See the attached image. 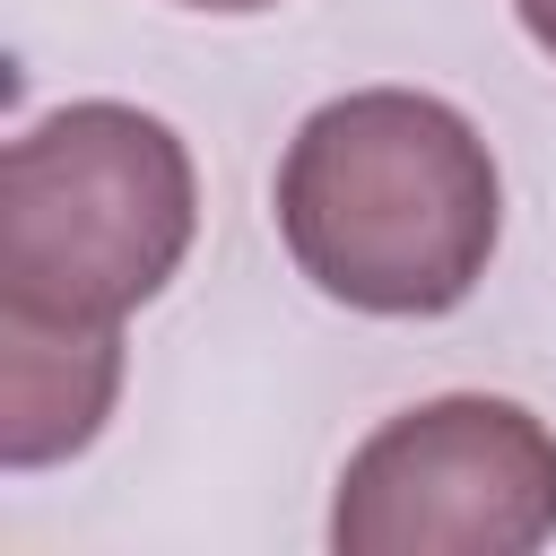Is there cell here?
Here are the masks:
<instances>
[{
	"mask_svg": "<svg viewBox=\"0 0 556 556\" xmlns=\"http://www.w3.org/2000/svg\"><path fill=\"white\" fill-rule=\"evenodd\" d=\"M278 235L295 269L391 321L469 304L504 235V182L469 113L417 87L321 104L278 165Z\"/></svg>",
	"mask_w": 556,
	"mask_h": 556,
	"instance_id": "6da1fadb",
	"label": "cell"
},
{
	"mask_svg": "<svg viewBox=\"0 0 556 556\" xmlns=\"http://www.w3.org/2000/svg\"><path fill=\"white\" fill-rule=\"evenodd\" d=\"M200 226L191 148L139 104H61L0 156V304L52 321H122Z\"/></svg>",
	"mask_w": 556,
	"mask_h": 556,
	"instance_id": "7a4b0ae2",
	"label": "cell"
},
{
	"mask_svg": "<svg viewBox=\"0 0 556 556\" xmlns=\"http://www.w3.org/2000/svg\"><path fill=\"white\" fill-rule=\"evenodd\" d=\"M556 539V434L521 400L452 391L374 426L330 504L339 556H530Z\"/></svg>",
	"mask_w": 556,
	"mask_h": 556,
	"instance_id": "3957f363",
	"label": "cell"
},
{
	"mask_svg": "<svg viewBox=\"0 0 556 556\" xmlns=\"http://www.w3.org/2000/svg\"><path fill=\"white\" fill-rule=\"evenodd\" d=\"M122 391V321H52L0 304V460L43 469L96 443Z\"/></svg>",
	"mask_w": 556,
	"mask_h": 556,
	"instance_id": "277c9868",
	"label": "cell"
},
{
	"mask_svg": "<svg viewBox=\"0 0 556 556\" xmlns=\"http://www.w3.org/2000/svg\"><path fill=\"white\" fill-rule=\"evenodd\" d=\"M513 9H521L530 43H539V52H556V0H513Z\"/></svg>",
	"mask_w": 556,
	"mask_h": 556,
	"instance_id": "5b68a950",
	"label": "cell"
},
{
	"mask_svg": "<svg viewBox=\"0 0 556 556\" xmlns=\"http://www.w3.org/2000/svg\"><path fill=\"white\" fill-rule=\"evenodd\" d=\"M182 9H217V17H252V9H278V0H182Z\"/></svg>",
	"mask_w": 556,
	"mask_h": 556,
	"instance_id": "8992f818",
	"label": "cell"
}]
</instances>
